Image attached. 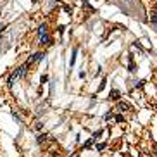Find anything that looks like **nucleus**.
Listing matches in <instances>:
<instances>
[{"instance_id":"9","label":"nucleus","mask_w":157,"mask_h":157,"mask_svg":"<svg viewBox=\"0 0 157 157\" xmlns=\"http://www.w3.org/2000/svg\"><path fill=\"white\" fill-rule=\"evenodd\" d=\"M105 83H107V81H105V80H104V81L100 83V87H98V92H102L104 88H105Z\"/></svg>"},{"instance_id":"5","label":"nucleus","mask_w":157,"mask_h":157,"mask_svg":"<svg viewBox=\"0 0 157 157\" xmlns=\"http://www.w3.org/2000/svg\"><path fill=\"white\" fill-rule=\"evenodd\" d=\"M118 107H119L121 111H128V109H130V105H128V104H125V102H118Z\"/></svg>"},{"instance_id":"1","label":"nucleus","mask_w":157,"mask_h":157,"mask_svg":"<svg viewBox=\"0 0 157 157\" xmlns=\"http://www.w3.org/2000/svg\"><path fill=\"white\" fill-rule=\"evenodd\" d=\"M43 59H45V54H43V52H36V54H33L31 57L28 59L26 64L29 66V64H33V62H38V60H43Z\"/></svg>"},{"instance_id":"7","label":"nucleus","mask_w":157,"mask_h":157,"mask_svg":"<svg viewBox=\"0 0 157 157\" xmlns=\"http://www.w3.org/2000/svg\"><path fill=\"white\" fill-rule=\"evenodd\" d=\"M76 54H78V49H74V52H73V57H71V66H74V60H76Z\"/></svg>"},{"instance_id":"4","label":"nucleus","mask_w":157,"mask_h":157,"mask_svg":"<svg viewBox=\"0 0 157 157\" xmlns=\"http://www.w3.org/2000/svg\"><path fill=\"white\" fill-rule=\"evenodd\" d=\"M111 98H112V100H119V92H118V90H112V92H111Z\"/></svg>"},{"instance_id":"2","label":"nucleus","mask_w":157,"mask_h":157,"mask_svg":"<svg viewBox=\"0 0 157 157\" xmlns=\"http://www.w3.org/2000/svg\"><path fill=\"white\" fill-rule=\"evenodd\" d=\"M38 43L50 45V36H49V33H45V35H42V36H40V42H38Z\"/></svg>"},{"instance_id":"6","label":"nucleus","mask_w":157,"mask_h":157,"mask_svg":"<svg viewBox=\"0 0 157 157\" xmlns=\"http://www.w3.org/2000/svg\"><path fill=\"white\" fill-rule=\"evenodd\" d=\"M150 21H152V24L157 28V12H152V17H150Z\"/></svg>"},{"instance_id":"8","label":"nucleus","mask_w":157,"mask_h":157,"mask_svg":"<svg viewBox=\"0 0 157 157\" xmlns=\"http://www.w3.org/2000/svg\"><path fill=\"white\" fill-rule=\"evenodd\" d=\"M45 140H47V135H38V143H42Z\"/></svg>"},{"instance_id":"10","label":"nucleus","mask_w":157,"mask_h":157,"mask_svg":"<svg viewBox=\"0 0 157 157\" xmlns=\"http://www.w3.org/2000/svg\"><path fill=\"white\" fill-rule=\"evenodd\" d=\"M116 121H118V123H123V121H125V118L119 114V116H116Z\"/></svg>"},{"instance_id":"11","label":"nucleus","mask_w":157,"mask_h":157,"mask_svg":"<svg viewBox=\"0 0 157 157\" xmlns=\"http://www.w3.org/2000/svg\"><path fill=\"white\" fill-rule=\"evenodd\" d=\"M97 148H98V150H104V148H105V143H98Z\"/></svg>"},{"instance_id":"3","label":"nucleus","mask_w":157,"mask_h":157,"mask_svg":"<svg viewBox=\"0 0 157 157\" xmlns=\"http://www.w3.org/2000/svg\"><path fill=\"white\" fill-rule=\"evenodd\" d=\"M36 33H38V36H42V35H45V33H47V24H40V26H38V29H36Z\"/></svg>"}]
</instances>
